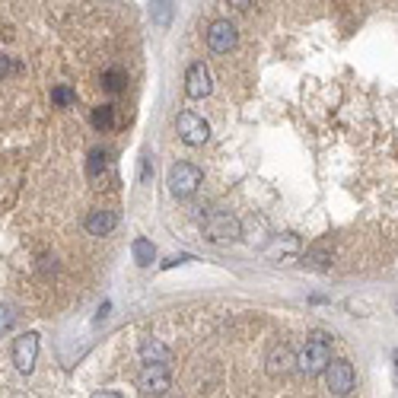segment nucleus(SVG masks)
Here are the masks:
<instances>
[{
    "label": "nucleus",
    "instance_id": "obj_1",
    "mask_svg": "<svg viewBox=\"0 0 398 398\" xmlns=\"http://www.w3.org/2000/svg\"><path fill=\"white\" fill-rule=\"evenodd\" d=\"M331 363V347H328V338L325 335H312V341L303 344V351L296 353V369L306 376H319L325 373Z\"/></svg>",
    "mask_w": 398,
    "mask_h": 398
},
{
    "label": "nucleus",
    "instance_id": "obj_2",
    "mask_svg": "<svg viewBox=\"0 0 398 398\" xmlns=\"http://www.w3.org/2000/svg\"><path fill=\"white\" fill-rule=\"evenodd\" d=\"M204 173L198 169L195 163H175L173 169H169V191H173L175 198H191L198 191V185H201Z\"/></svg>",
    "mask_w": 398,
    "mask_h": 398
},
{
    "label": "nucleus",
    "instance_id": "obj_3",
    "mask_svg": "<svg viewBox=\"0 0 398 398\" xmlns=\"http://www.w3.org/2000/svg\"><path fill=\"white\" fill-rule=\"evenodd\" d=\"M239 220L233 217V214H226V211H214L204 217V233H207V239L214 242H223V239H236L239 236Z\"/></svg>",
    "mask_w": 398,
    "mask_h": 398
},
{
    "label": "nucleus",
    "instance_id": "obj_4",
    "mask_svg": "<svg viewBox=\"0 0 398 398\" xmlns=\"http://www.w3.org/2000/svg\"><path fill=\"white\" fill-rule=\"evenodd\" d=\"M175 128H179L182 143H188V147H201V143L211 137V125L195 112H182L179 121H175Z\"/></svg>",
    "mask_w": 398,
    "mask_h": 398
},
{
    "label": "nucleus",
    "instance_id": "obj_5",
    "mask_svg": "<svg viewBox=\"0 0 398 398\" xmlns=\"http://www.w3.org/2000/svg\"><path fill=\"white\" fill-rule=\"evenodd\" d=\"M325 385L331 389V395H347L357 385V373L347 360H331L325 369Z\"/></svg>",
    "mask_w": 398,
    "mask_h": 398
},
{
    "label": "nucleus",
    "instance_id": "obj_6",
    "mask_svg": "<svg viewBox=\"0 0 398 398\" xmlns=\"http://www.w3.org/2000/svg\"><path fill=\"white\" fill-rule=\"evenodd\" d=\"M137 389L143 395H163L169 389V367L166 363H150V367H143L141 376H137Z\"/></svg>",
    "mask_w": 398,
    "mask_h": 398
},
{
    "label": "nucleus",
    "instance_id": "obj_7",
    "mask_svg": "<svg viewBox=\"0 0 398 398\" xmlns=\"http://www.w3.org/2000/svg\"><path fill=\"white\" fill-rule=\"evenodd\" d=\"M35 357H38V335H35V331H26L23 338H16V344H13L16 369H19V373H32Z\"/></svg>",
    "mask_w": 398,
    "mask_h": 398
},
{
    "label": "nucleus",
    "instance_id": "obj_8",
    "mask_svg": "<svg viewBox=\"0 0 398 398\" xmlns=\"http://www.w3.org/2000/svg\"><path fill=\"white\" fill-rule=\"evenodd\" d=\"M236 26L230 23V19H217V23H211V29H207V45H211V51L217 54H226L236 48Z\"/></svg>",
    "mask_w": 398,
    "mask_h": 398
},
{
    "label": "nucleus",
    "instance_id": "obj_9",
    "mask_svg": "<svg viewBox=\"0 0 398 398\" xmlns=\"http://www.w3.org/2000/svg\"><path fill=\"white\" fill-rule=\"evenodd\" d=\"M211 90H214L211 70L204 67L201 61H198V64H191V67H188V74H185V93L191 99H204V96H211Z\"/></svg>",
    "mask_w": 398,
    "mask_h": 398
},
{
    "label": "nucleus",
    "instance_id": "obj_10",
    "mask_svg": "<svg viewBox=\"0 0 398 398\" xmlns=\"http://www.w3.org/2000/svg\"><path fill=\"white\" fill-rule=\"evenodd\" d=\"M293 367H296V353H293L287 344H278L268 353V373L271 376H287Z\"/></svg>",
    "mask_w": 398,
    "mask_h": 398
},
{
    "label": "nucleus",
    "instance_id": "obj_11",
    "mask_svg": "<svg viewBox=\"0 0 398 398\" xmlns=\"http://www.w3.org/2000/svg\"><path fill=\"white\" fill-rule=\"evenodd\" d=\"M118 226V214L115 211H93L90 217H86V230H90L93 236H109Z\"/></svg>",
    "mask_w": 398,
    "mask_h": 398
},
{
    "label": "nucleus",
    "instance_id": "obj_12",
    "mask_svg": "<svg viewBox=\"0 0 398 398\" xmlns=\"http://www.w3.org/2000/svg\"><path fill=\"white\" fill-rule=\"evenodd\" d=\"M131 252H134V262L141 264V268H150L153 262H157V246H153L150 239H134V246H131Z\"/></svg>",
    "mask_w": 398,
    "mask_h": 398
},
{
    "label": "nucleus",
    "instance_id": "obj_13",
    "mask_svg": "<svg viewBox=\"0 0 398 398\" xmlns=\"http://www.w3.org/2000/svg\"><path fill=\"white\" fill-rule=\"evenodd\" d=\"M141 357L147 367H150V363H169V347H163L159 341H147V344L141 347Z\"/></svg>",
    "mask_w": 398,
    "mask_h": 398
},
{
    "label": "nucleus",
    "instance_id": "obj_14",
    "mask_svg": "<svg viewBox=\"0 0 398 398\" xmlns=\"http://www.w3.org/2000/svg\"><path fill=\"white\" fill-rule=\"evenodd\" d=\"M125 83H128V74H125L121 67H112V70L102 74V86H106L109 93H121L125 90Z\"/></svg>",
    "mask_w": 398,
    "mask_h": 398
},
{
    "label": "nucleus",
    "instance_id": "obj_15",
    "mask_svg": "<svg viewBox=\"0 0 398 398\" xmlns=\"http://www.w3.org/2000/svg\"><path fill=\"white\" fill-rule=\"evenodd\" d=\"M93 125H96L99 131H106L115 125V106H99L93 109Z\"/></svg>",
    "mask_w": 398,
    "mask_h": 398
},
{
    "label": "nucleus",
    "instance_id": "obj_16",
    "mask_svg": "<svg viewBox=\"0 0 398 398\" xmlns=\"http://www.w3.org/2000/svg\"><path fill=\"white\" fill-rule=\"evenodd\" d=\"M109 169V153L106 150H93L90 153V175L99 179V173H106Z\"/></svg>",
    "mask_w": 398,
    "mask_h": 398
},
{
    "label": "nucleus",
    "instance_id": "obj_17",
    "mask_svg": "<svg viewBox=\"0 0 398 398\" xmlns=\"http://www.w3.org/2000/svg\"><path fill=\"white\" fill-rule=\"evenodd\" d=\"M51 102H54V106H74L77 93L70 90V86H54V90H51Z\"/></svg>",
    "mask_w": 398,
    "mask_h": 398
},
{
    "label": "nucleus",
    "instance_id": "obj_18",
    "mask_svg": "<svg viewBox=\"0 0 398 398\" xmlns=\"http://www.w3.org/2000/svg\"><path fill=\"white\" fill-rule=\"evenodd\" d=\"M16 322H19V312H16L13 306H0V335H3V331H10Z\"/></svg>",
    "mask_w": 398,
    "mask_h": 398
},
{
    "label": "nucleus",
    "instance_id": "obj_19",
    "mask_svg": "<svg viewBox=\"0 0 398 398\" xmlns=\"http://www.w3.org/2000/svg\"><path fill=\"white\" fill-rule=\"evenodd\" d=\"M16 70H19V64H13L7 54H0V80H3V77H10V74H16Z\"/></svg>",
    "mask_w": 398,
    "mask_h": 398
},
{
    "label": "nucleus",
    "instance_id": "obj_20",
    "mask_svg": "<svg viewBox=\"0 0 398 398\" xmlns=\"http://www.w3.org/2000/svg\"><path fill=\"white\" fill-rule=\"evenodd\" d=\"M93 398H125V395H121V392H109V389H102V392H96Z\"/></svg>",
    "mask_w": 398,
    "mask_h": 398
},
{
    "label": "nucleus",
    "instance_id": "obj_21",
    "mask_svg": "<svg viewBox=\"0 0 398 398\" xmlns=\"http://www.w3.org/2000/svg\"><path fill=\"white\" fill-rule=\"evenodd\" d=\"M392 360H395V383H398V351L392 353Z\"/></svg>",
    "mask_w": 398,
    "mask_h": 398
}]
</instances>
